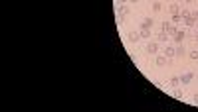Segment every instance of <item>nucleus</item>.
I'll list each match as a JSON object with an SVG mask.
<instances>
[{
    "mask_svg": "<svg viewBox=\"0 0 198 112\" xmlns=\"http://www.w3.org/2000/svg\"><path fill=\"white\" fill-rule=\"evenodd\" d=\"M184 37H186V30H176V34H173V41L178 45L184 41Z\"/></svg>",
    "mask_w": 198,
    "mask_h": 112,
    "instance_id": "obj_1",
    "label": "nucleus"
},
{
    "mask_svg": "<svg viewBox=\"0 0 198 112\" xmlns=\"http://www.w3.org/2000/svg\"><path fill=\"white\" fill-rule=\"evenodd\" d=\"M145 51L149 53V55H157V53H159V41H149L147 47H145Z\"/></svg>",
    "mask_w": 198,
    "mask_h": 112,
    "instance_id": "obj_2",
    "label": "nucleus"
},
{
    "mask_svg": "<svg viewBox=\"0 0 198 112\" xmlns=\"http://www.w3.org/2000/svg\"><path fill=\"white\" fill-rule=\"evenodd\" d=\"M192 79H194V73H184V75H180V83H182V87H186V85H190L192 83Z\"/></svg>",
    "mask_w": 198,
    "mask_h": 112,
    "instance_id": "obj_3",
    "label": "nucleus"
},
{
    "mask_svg": "<svg viewBox=\"0 0 198 112\" xmlns=\"http://www.w3.org/2000/svg\"><path fill=\"white\" fill-rule=\"evenodd\" d=\"M127 37H129L131 44H137V41L141 39V31H129V35H127Z\"/></svg>",
    "mask_w": 198,
    "mask_h": 112,
    "instance_id": "obj_4",
    "label": "nucleus"
},
{
    "mask_svg": "<svg viewBox=\"0 0 198 112\" xmlns=\"http://www.w3.org/2000/svg\"><path fill=\"white\" fill-rule=\"evenodd\" d=\"M153 26H154V20H153V18H145V20H143V24H141V28L153 30Z\"/></svg>",
    "mask_w": 198,
    "mask_h": 112,
    "instance_id": "obj_5",
    "label": "nucleus"
},
{
    "mask_svg": "<svg viewBox=\"0 0 198 112\" xmlns=\"http://www.w3.org/2000/svg\"><path fill=\"white\" fill-rule=\"evenodd\" d=\"M174 51H176L174 45H167V47H164V55H167L168 59H170V57H174Z\"/></svg>",
    "mask_w": 198,
    "mask_h": 112,
    "instance_id": "obj_6",
    "label": "nucleus"
},
{
    "mask_svg": "<svg viewBox=\"0 0 198 112\" xmlns=\"http://www.w3.org/2000/svg\"><path fill=\"white\" fill-rule=\"evenodd\" d=\"M157 41H159V44H167V41H168V34H167V31H160V34L157 35Z\"/></svg>",
    "mask_w": 198,
    "mask_h": 112,
    "instance_id": "obj_7",
    "label": "nucleus"
},
{
    "mask_svg": "<svg viewBox=\"0 0 198 112\" xmlns=\"http://www.w3.org/2000/svg\"><path fill=\"white\" fill-rule=\"evenodd\" d=\"M174 55H176V57H184V55H186V49L182 47V44H178V45H176V51H174Z\"/></svg>",
    "mask_w": 198,
    "mask_h": 112,
    "instance_id": "obj_8",
    "label": "nucleus"
},
{
    "mask_svg": "<svg viewBox=\"0 0 198 112\" xmlns=\"http://www.w3.org/2000/svg\"><path fill=\"white\" fill-rule=\"evenodd\" d=\"M167 63H168V57L167 55H157V65L163 67V65H167Z\"/></svg>",
    "mask_w": 198,
    "mask_h": 112,
    "instance_id": "obj_9",
    "label": "nucleus"
},
{
    "mask_svg": "<svg viewBox=\"0 0 198 112\" xmlns=\"http://www.w3.org/2000/svg\"><path fill=\"white\" fill-rule=\"evenodd\" d=\"M141 39H151V30L149 28H141Z\"/></svg>",
    "mask_w": 198,
    "mask_h": 112,
    "instance_id": "obj_10",
    "label": "nucleus"
},
{
    "mask_svg": "<svg viewBox=\"0 0 198 112\" xmlns=\"http://www.w3.org/2000/svg\"><path fill=\"white\" fill-rule=\"evenodd\" d=\"M168 85H170V87H173V89H176V87H178V85H180V77H170Z\"/></svg>",
    "mask_w": 198,
    "mask_h": 112,
    "instance_id": "obj_11",
    "label": "nucleus"
},
{
    "mask_svg": "<svg viewBox=\"0 0 198 112\" xmlns=\"http://www.w3.org/2000/svg\"><path fill=\"white\" fill-rule=\"evenodd\" d=\"M170 22H173V24H180V22H182V16H180V12H178V14H173Z\"/></svg>",
    "mask_w": 198,
    "mask_h": 112,
    "instance_id": "obj_12",
    "label": "nucleus"
},
{
    "mask_svg": "<svg viewBox=\"0 0 198 112\" xmlns=\"http://www.w3.org/2000/svg\"><path fill=\"white\" fill-rule=\"evenodd\" d=\"M127 14H129V8L125 4H119V16H127Z\"/></svg>",
    "mask_w": 198,
    "mask_h": 112,
    "instance_id": "obj_13",
    "label": "nucleus"
},
{
    "mask_svg": "<svg viewBox=\"0 0 198 112\" xmlns=\"http://www.w3.org/2000/svg\"><path fill=\"white\" fill-rule=\"evenodd\" d=\"M173 97H174V98H182V97H184V93H182V90H180L178 87H176V89L173 90Z\"/></svg>",
    "mask_w": 198,
    "mask_h": 112,
    "instance_id": "obj_14",
    "label": "nucleus"
},
{
    "mask_svg": "<svg viewBox=\"0 0 198 112\" xmlns=\"http://www.w3.org/2000/svg\"><path fill=\"white\" fill-rule=\"evenodd\" d=\"M168 10H170V14H178L180 12V6H178V4H170Z\"/></svg>",
    "mask_w": 198,
    "mask_h": 112,
    "instance_id": "obj_15",
    "label": "nucleus"
},
{
    "mask_svg": "<svg viewBox=\"0 0 198 112\" xmlns=\"http://www.w3.org/2000/svg\"><path fill=\"white\" fill-rule=\"evenodd\" d=\"M184 24H186V28H192V26L196 24V20H194V18H192V16H190V18H184Z\"/></svg>",
    "mask_w": 198,
    "mask_h": 112,
    "instance_id": "obj_16",
    "label": "nucleus"
},
{
    "mask_svg": "<svg viewBox=\"0 0 198 112\" xmlns=\"http://www.w3.org/2000/svg\"><path fill=\"white\" fill-rule=\"evenodd\" d=\"M180 16H182V20H184V18H190V16H192V12H190V10H186V8H184L182 12H180Z\"/></svg>",
    "mask_w": 198,
    "mask_h": 112,
    "instance_id": "obj_17",
    "label": "nucleus"
},
{
    "mask_svg": "<svg viewBox=\"0 0 198 112\" xmlns=\"http://www.w3.org/2000/svg\"><path fill=\"white\" fill-rule=\"evenodd\" d=\"M188 55H190V59H194V61H198V49H192V51L188 53Z\"/></svg>",
    "mask_w": 198,
    "mask_h": 112,
    "instance_id": "obj_18",
    "label": "nucleus"
},
{
    "mask_svg": "<svg viewBox=\"0 0 198 112\" xmlns=\"http://www.w3.org/2000/svg\"><path fill=\"white\" fill-rule=\"evenodd\" d=\"M160 8H163L160 2H153V10H154V12H160Z\"/></svg>",
    "mask_w": 198,
    "mask_h": 112,
    "instance_id": "obj_19",
    "label": "nucleus"
},
{
    "mask_svg": "<svg viewBox=\"0 0 198 112\" xmlns=\"http://www.w3.org/2000/svg\"><path fill=\"white\" fill-rule=\"evenodd\" d=\"M192 102H194V104H198V93H194V94H192Z\"/></svg>",
    "mask_w": 198,
    "mask_h": 112,
    "instance_id": "obj_20",
    "label": "nucleus"
},
{
    "mask_svg": "<svg viewBox=\"0 0 198 112\" xmlns=\"http://www.w3.org/2000/svg\"><path fill=\"white\" fill-rule=\"evenodd\" d=\"M192 18H194L196 22H198V10H194V12H192Z\"/></svg>",
    "mask_w": 198,
    "mask_h": 112,
    "instance_id": "obj_21",
    "label": "nucleus"
},
{
    "mask_svg": "<svg viewBox=\"0 0 198 112\" xmlns=\"http://www.w3.org/2000/svg\"><path fill=\"white\" fill-rule=\"evenodd\" d=\"M117 4H125V2H129V0H115Z\"/></svg>",
    "mask_w": 198,
    "mask_h": 112,
    "instance_id": "obj_22",
    "label": "nucleus"
},
{
    "mask_svg": "<svg viewBox=\"0 0 198 112\" xmlns=\"http://www.w3.org/2000/svg\"><path fill=\"white\" fill-rule=\"evenodd\" d=\"M194 41H196V44H198V31H196V35H194Z\"/></svg>",
    "mask_w": 198,
    "mask_h": 112,
    "instance_id": "obj_23",
    "label": "nucleus"
},
{
    "mask_svg": "<svg viewBox=\"0 0 198 112\" xmlns=\"http://www.w3.org/2000/svg\"><path fill=\"white\" fill-rule=\"evenodd\" d=\"M129 2H133V4H137V2H139V0H129Z\"/></svg>",
    "mask_w": 198,
    "mask_h": 112,
    "instance_id": "obj_24",
    "label": "nucleus"
},
{
    "mask_svg": "<svg viewBox=\"0 0 198 112\" xmlns=\"http://www.w3.org/2000/svg\"><path fill=\"white\" fill-rule=\"evenodd\" d=\"M184 2H186V4H188V2H194V0H184Z\"/></svg>",
    "mask_w": 198,
    "mask_h": 112,
    "instance_id": "obj_25",
    "label": "nucleus"
},
{
    "mask_svg": "<svg viewBox=\"0 0 198 112\" xmlns=\"http://www.w3.org/2000/svg\"><path fill=\"white\" fill-rule=\"evenodd\" d=\"M153 2H157V0H153Z\"/></svg>",
    "mask_w": 198,
    "mask_h": 112,
    "instance_id": "obj_26",
    "label": "nucleus"
}]
</instances>
